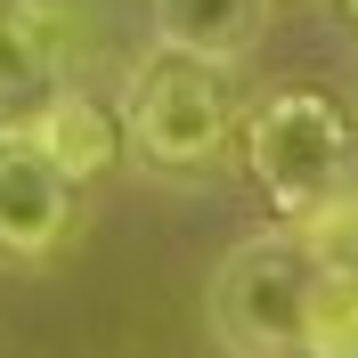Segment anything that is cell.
<instances>
[{"label": "cell", "instance_id": "obj_1", "mask_svg": "<svg viewBox=\"0 0 358 358\" xmlns=\"http://www.w3.org/2000/svg\"><path fill=\"white\" fill-rule=\"evenodd\" d=\"M245 163L252 187L277 203V220H293L301 236L350 212L358 187V122L326 98V90H277L261 98L245 122Z\"/></svg>", "mask_w": 358, "mask_h": 358}, {"label": "cell", "instance_id": "obj_2", "mask_svg": "<svg viewBox=\"0 0 358 358\" xmlns=\"http://www.w3.org/2000/svg\"><path fill=\"white\" fill-rule=\"evenodd\" d=\"M317 277H326V252L301 228L245 236L212 268V334H220V350H236V358H301Z\"/></svg>", "mask_w": 358, "mask_h": 358}, {"label": "cell", "instance_id": "obj_3", "mask_svg": "<svg viewBox=\"0 0 358 358\" xmlns=\"http://www.w3.org/2000/svg\"><path fill=\"white\" fill-rule=\"evenodd\" d=\"M122 122H131V147L147 163H163V171H203V163H220L228 131H236L228 66H203L187 49L138 57L131 98H122Z\"/></svg>", "mask_w": 358, "mask_h": 358}, {"label": "cell", "instance_id": "obj_4", "mask_svg": "<svg viewBox=\"0 0 358 358\" xmlns=\"http://www.w3.org/2000/svg\"><path fill=\"white\" fill-rule=\"evenodd\" d=\"M73 228V179L33 131H0V261H49Z\"/></svg>", "mask_w": 358, "mask_h": 358}, {"label": "cell", "instance_id": "obj_5", "mask_svg": "<svg viewBox=\"0 0 358 358\" xmlns=\"http://www.w3.org/2000/svg\"><path fill=\"white\" fill-rule=\"evenodd\" d=\"M57 98H66L57 0H0V131H33Z\"/></svg>", "mask_w": 358, "mask_h": 358}, {"label": "cell", "instance_id": "obj_6", "mask_svg": "<svg viewBox=\"0 0 358 358\" xmlns=\"http://www.w3.org/2000/svg\"><path fill=\"white\" fill-rule=\"evenodd\" d=\"M163 49H187L203 66H236L268 33V0H155Z\"/></svg>", "mask_w": 358, "mask_h": 358}, {"label": "cell", "instance_id": "obj_7", "mask_svg": "<svg viewBox=\"0 0 358 358\" xmlns=\"http://www.w3.org/2000/svg\"><path fill=\"white\" fill-rule=\"evenodd\" d=\"M33 138H41V155L57 163V171L82 187V179H98L114 155H122V138H131V122L106 106V98H90V90H66L57 106L33 122Z\"/></svg>", "mask_w": 358, "mask_h": 358}, {"label": "cell", "instance_id": "obj_8", "mask_svg": "<svg viewBox=\"0 0 358 358\" xmlns=\"http://www.w3.org/2000/svg\"><path fill=\"white\" fill-rule=\"evenodd\" d=\"M301 358H358V268L350 261H326V277H317Z\"/></svg>", "mask_w": 358, "mask_h": 358}, {"label": "cell", "instance_id": "obj_9", "mask_svg": "<svg viewBox=\"0 0 358 358\" xmlns=\"http://www.w3.org/2000/svg\"><path fill=\"white\" fill-rule=\"evenodd\" d=\"M342 17H350V24H358V0H342Z\"/></svg>", "mask_w": 358, "mask_h": 358}]
</instances>
